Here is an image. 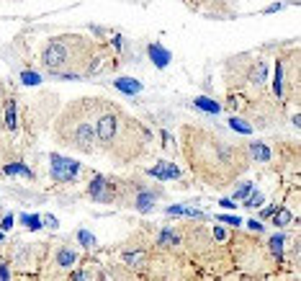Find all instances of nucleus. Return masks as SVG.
Returning a JSON list of instances; mask_svg holds the SVG:
<instances>
[{"label": "nucleus", "instance_id": "b1692460", "mask_svg": "<svg viewBox=\"0 0 301 281\" xmlns=\"http://www.w3.org/2000/svg\"><path fill=\"white\" fill-rule=\"evenodd\" d=\"M250 191H252V183H247V181H245L242 186H237V191H234V201H245Z\"/></svg>", "mask_w": 301, "mask_h": 281}, {"label": "nucleus", "instance_id": "7ed1b4c3", "mask_svg": "<svg viewBox=\"0 0 301 281\" xmlns=\"http://www.w3.org/2000/svg\"><path fill=\"white\" fill-rule=\"evenodd\" d=\"M100 108V98H80V101L70 103L57 119V132L54 137L62 147L80 150L85 155L98 152L95 142V114Z\"/></svg>", "mask_w": 301, "mask_h": 281}, {"label": "nucleus", "instance_id": "1a4fd4ad", "mask_svg": "<svg viewBox=\"0 0 301 281\" xmlns=\"http://www.w3.org/2000/svg\"><path fill=\"white\" fill-rule=\"evenodd\" d=\"M268 80V62H255L252 67H247V83L252 88H265Z\"/></svg>", "mask_w": 301, "mask_h": 281}, {"label": "nucleus", "instance_id": "4468645a", "mask_svg": "<svg viewBox=\"0 0 301 281\" xmlns=\"http://www.w3.org/2000/svg\"><path fill=\"white\" fill-rule=\"evenodd\" d=\"M16 98H8L5 101V126L8 132H16L18 129V114H16Z\"/></svg>", "mask_w": 301, "mask_h": 281}, {"label": "nucleus", "instance_id": "c756f323", "mask_svg": "<svg viewBox=\"0 0 301 281\" xmlns=\"http://www.w3.org/2000/svg\"><path fill=\"white\" fill-rule=\"evenodd\" d=\"M273 212H276V206H268V209L260 212V217H263V220H268V217H273Z\"/></svg>", "mask_w": 301, "mask_h": 281}, {"label": "nucleus", "instance_id": "cd10ccee", "mask_svg": "<svg viewBox=\"0 0 301 281\" xmlns=\"http://www.w3.org/2000/svg\"><path fill=\"white\" fill-rule=\"evenodd\" d=\"M214 238L224 242V240H226V230H224V227H216V230H214Z\"/></svg>", "mask_w": 301, "mask_h": 281}, {"label": "nucleus", "instance_id": "72a5a7b5", "mask_svg": "<svg viewBox=\"0 0 301 281\" xmlns=\"http://www.w3.org/2000/svg\"><path fill=\"white\" fill-rule=\"evenodd\" d=\"M247 227H250V230H263V224H260V222H247Z\"/></svg>", "mask_w": 301, "mask_h": 281}, {"label": "nucleus", "instance_id": "393cba45", "mask_svg": "<svg viewBox=\"0 0 301 281\" xmlns=\"http://www.w3.org/2000/svg\"><path fill=\"white\" fill-rule=\"evenodd\" d=\"M186 212H188V206H183V204H172V206H168V214H172V217H178V214L183 217Z\"/></svg>", "mask_w": 301, "mask_h": 281}, {"label": "nucleus", "instance_id": "f257e3e1", "mask_svg": "<svg viewBox=\"0 0 301 281\" xmlns=\"http://www.w3.org/2000/svg\"><path fill=\"white\" fill-rule=\"evenodd\" d=\"M183 155L198 181L224 188L250 165L247 147H240L206 126H183Z\"/></svg>", "mask_w": 301, "mask_h": 281}, {"label": "nucleus", "instance_id": "f03ea898", "mask_svg": "<svg viewBox=\"0 0 301 281\" xmlns=\"http://www.w3.org/2000/svg\"><path fill=\"white\" fill-rule=\"evenodd\" d=\"M95 142L111 160L129 165V162L144 158L152 144V132L139 119H134L118 106L100 101L95 114Z\"/></svg>", "mask_w": 301, "mask_h": 281}, {"label": "nucleus", "instance_id": "9d476101", "mask_svg": "<svg viewBox=\"0 0 301 281\" xmlns=\"http://www.w3.org/2000/svg\"><path fill=\"white\" fill-rule=\"evenodd\" d=\"M147 54H150V60H152L154 67H168L170 60H172V54H170L165 47H162V44H150V47H147Z\"/></svg>", "mask_w": 301, "mask_h": 281}, {"label": "nucleus", "instance_id": "a878e982", "mask_svg": "<svg viewBox=\"0 0 301 281\" xmlns=\"http://www.w3.org/2000/svg\"><path fill=\"white\" fill-rule=\"evenodd\" d=\"M260 204H263V194L260 191H255L247 201H245V206H260Z\"/></svg>", "mask_w": 301, "mask_h": 281}, {"label": "nucleus", "instance_id": "5701e85b", "mask_svg": "<svg viewBox=\"0 0 301 281\" xmlns=\"http://www.w3.org/2000/svg\"><path fill=\"white\" fill-rule=\"evenodd\" d=\"M77 242H80L83 248H93V245H95V238H93L88 230H77Z\"/></svg>", "mask_w": 301, "mask_h": 281}, {"label": "nucleus", "instance_id": "4be33fe9", "mask_svg": "<svg viewBox=\"0 0 301 281\" xmlns=\"http://www.w3.org/2000/svg\"><path fill=\"white\" fill-rule=\"evenodd\" d=\"M288 222H291V214L286 209H276V212H273V224H276V227H286Z\"/></svg>", "mask_w": 301, "mask_h": 281}, {"label": "nucleus", "instance_id": "ddd939ff", "mask_svg": "<svg viewBox=\"0 0 301 281\" xmlns=\"http://www.w3.org/2000/svg\"><path fill=\"white\" fill-rule=\"evenodd\" d=\"M54 261H57L59 268H70L72 263H77V250H72V248H59L57 256H54Z\"/></svg>", "mask_w": 301, "mask_h": 281}, {"label": "nucleus", "instance_id": "a211bd4d", "mask_svg": "<svg viewBox=\"0 0 301 281\" xmlns=\"http://www.w3.org/2000/svg\"><path fill=\"white\" fill-rule=\"evenodd\" d=\"M3 173H5V176H23V178H34V173L23 165V162H11V165H5V168H3Z\"/></svg>", "mask_w": 301, "mask_h": 281}, {"label": "nucleus", "instance_id": "f8f14e48", "mask_svg": "<svg viewBox=\"0 0 301 281\" xmlns=\"http://www.w3.org/2000/svg\"><path fill=\"white\" fill-rule=\"evenodd\" d=\"M247 155H250V160L270 162V147H268V144H263V142H255V144L247 147Z\"/></svg>", "mask_w": 301, "mask_h": 281}, {"label": "nucleus", "instance_id": "7c9ffc66", "mask_svg": "<svg viewBox=\"0 0 301 281\" xmlns=\"http://www.w3.org/2000/svg\"><path fill=\"white\" fill-rule=\"evenodd\" d=\"M222 206H226V209H232V206H234V199H222Z\"/></svg>", "mask_w": 301, "mask_h": 281}, {"label": "nucleus", "instance_id": "dca6fc26", "mask_svg": "<svg viewBox=\"0 0 301 281\" xmlns=\"http://www.w3.org/2000/svg\"><path fill=\"white\" fill-rule=\"evenodd\" d=\"M268 245H270V253H273L276 258H283V253H286V235H283V232L273 235V238L268 240Z\"/></svg>", "mask_w": 301, "mask_h": 281}, {"label": "nucleus", "instance_id": "0eeeda50", "mask_svg": "<svg viewBox=\"0 0 301 281\" xmlns=\"http://www.w3.org/2000/svg\"><path fill=\"white\" fill-rule=\"evenodd\" d=\"M160 196H162V194L154 191V188H136V196H134L132 206H134V209H139L142 214H150V212L154 209V204H157Z\"/></svg>", "mask_w": 301, "mask_h": 281}, {"label": "nucleus", "instance_id": "f3484780", "mask_svg": "<svg viewBox=\"0 0 301 281\" xmlns=\"http://www.w3.org/2000/svg\"><path fill=\"white\" fill-rule=\"evenodd\" d=\"M193 106L201 108V111H206V114H219L222 111V106H219L216 101H211V98H206V96H198L193 101Z\"/></svg>", "mask_w": 301, "mask_h": 281}, {"label": "nucleus", "instance_id": "bb28decb", "mask_svg": "<svg viewBox=\"0 0 301 281\" xmlns=\"http://www.w3.org/2000/svg\"><path fill=\"white\" fill-rule=\"evenodd\" d=\"M219 222L234 224V227H240V224H242V220H240V217H226V214H222V217H219Z\"/></svg>", "mask_w": 301, "mask_h": 281}, {"label": "nucleus", "instance_id": "20e7f679", "mask_svg": "<svg viewBox=\"0 0 301 281\" xmlns=\"http://www.w3.org/2000/svg\"><path fill=\"white\" fill-rule=\"evenodd\" d=\"M95 57V44L77 34H62L44 44L41 49V67H47L52 75L75 80L80 70L88 67V62Z\"/></svg>", "mask_w": 301, "mask_h": 281}, {"label": "nucleus", "instance_id": "2eb2a0df", "mask_svg": "<svg viewBox=\"0 0 301 281\" xmlns=\"http://www.w3.org/2000/svg\"><path fill=\"white\" fill-rule=\"evenodd\" d=\"M157 245H162V248L180 245V232H175V230H160V235H157Z\"/></svg>", "mask_w": 301, "mask_h": 281}, {"label": "nucleus", "instance_id": "423d86ee", "mask_svg": "<svg viewBox=\"0 0 301 281\" xmlns=\"http://www.w3.org/2000/svg\"><path fill=\"white\" fill-rule=\"evenodd\" d=\"M88 196L93 199V201L111 204V201H116V188L108 183L106 176H95L93 181H90V186H88Z\"/></svg>", "mask_w": 301, "mask_h": 281}, {"label": "nucleus", "instance_id": "f704fd0d", "mask_svg": "<svg viewBox=\"0 0 301 281\" xmlns=\"http://www.w3.org/2000/svg\"><path fill=\"white\" fill-rule=\"evenodd\" d=\"M0 240H3V235H0Z\"/></svg>", "mask_w": 301, "mask_h": 281}, {"label": "nucleus", "instance_id": "c85d7f7f", "mask_svg": "<svg viewBox=\"0 0 301 281\" xmlns=\"http://www.w3.org/2000/svg\"><path fill=\"white\" fill-rule=\"evenodd\" d=\"M13 227V214H5V220H3V230H11Z\"/></svg>", "mask_w": 301, "mask_h": 281}, {"label": "nucleus", "instance_id": "9b49d317", "mask_svg": "<svg viewBox=\"0 0 301 281\" xmlns=\"http://www.w3.org/2000/svg\"><path fill=\"white\" fill-rule=\"evenodd\" d=\"M113 88H118L121 93H126V96H136V93H142V83L139 80H134V78H116V83H113Z\"/></svg>", "mask_w": 301, "mask_h": 281}, {"label": "nucleus", "instance_id": "2f4dec72", "mask_svg": "<svg viewBox=\"0 0 301 281\" xmlns=\"http://www.w3.org/2000/svg\"><path fill=\"white\" fill-rule=\"evenodd\" d=\"M47 227H52V230H54V227H57V220H54V217H52V214L47 217Z\"/></svg>", "mask_w": 301, "mask_h": 281}, {"label": "nucleus", "instance_id": "6e6552de", "mask_svg": "<svg viewBox=\"0 0 301 281\" xmlns=\"http://www.w3.org/2000/svg\"><path fill=\"white\" fill-rule=\"evenodd\" d=\"M150 176L152 178H160V181H178L180 176H183V170H180L175 162H165V160H160L157 165H152L150 168Z\"/></svg>", "mask_w": 301, "mask_h": 281}, {"label": "nucleus", "instance_id": "6ab92c4d", "mask_svg": "<svg viewBox=\"0 0 301 281\" xmlns=\"http://www.w3.org/2000/svg\"><path fill=\"white\" fill-rule=\"evenodd\" d=\"M229 126H232L234 132H240V134H252V132H255L252 124L245 121V119H240V116H232V119H229Z\"/></svg>", "mask_w": 301, "mask_h": 281}, {"label": "nucleus", "instance_id": "aec40b11", "mask_svg": "<svg viewBox=\"0 0 301 281\" xmlns=\"http://www.w3.org/2000/svg\"><path fill=\"white\" fill-rule=\"evenodd\" d=\"M21 83L23 85H39L41 83V75H39V72H34V70H23L21 72Z\"/></svg>", "mask_w": 301, "mask_h": 281}, {"label": "nucleus", "instance_id": "473e14b6", "mask_svg": "<svg viewBox=\"0 0 301 281\" xmlns=\"http://www.w3.org/2000/svg\"><path fill=\"white\" fill-rule=\"evenodd\" d=\"M0 279H11V274H8L5 266H0Z\"/></svg>", "mask_w": 301, "mask_h": 281}, {"label": "nucleus", "instance_id": "412c9836", "mask_svg": "<svg viewBox=\"0 0 301 281\" xmlns=\"http://www.w3.org/2000/svg\"><path fill=\"white\" fill-rule=\"evenodd\" d=\"M21 222H23L31 232H39V230H41V220H39L36 214H23V217H21Z\"/></svg>", "mask_w": 301, "mask_h": 281}, {"label": "nucleus", "instance_id": "39448f33", "mask_svg": "<svg viewBox=\"0 0 301 281\" xmlns=\"http://www.w3.org/2000/svg\"><path fill=\"white\" fill-rule=\"evenodd\" d=\"M49 162H52V178L57 181V183H72V181L80 178V170H83L75 160L59 155V152H52Z\"/></svg>", "mask_w": 301, "mask_h": 281}]
</instances>
